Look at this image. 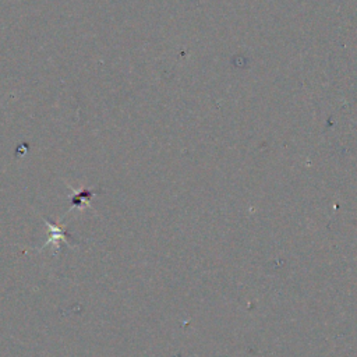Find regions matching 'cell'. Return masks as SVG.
Segmentation results:
<instances>
[{
  "instance_id": "6da1fadb",
  "label": "cell",
  "mask_w": 357,
  "mask_h": 357,
  "mask_svg": "<svg viewBox=\"0 0 357 357\" xmlns=\"http://www.w3.org/2000/svg\"><path fill=\"white\" fill-rule=\"evenodd\" d=\"M46 222V225H48V228L51 229V238L43 244V247L41 250H45V247H49L51 244H53L55 247V250H53V254H56L58 251H59V243L60 241H64V243H67V244H74L73 243V238L71 236L68 235L66 230L63 229L61 226L59 225H55V223H52L49 221H45Z\"/></svg>"
}]
</instances>
